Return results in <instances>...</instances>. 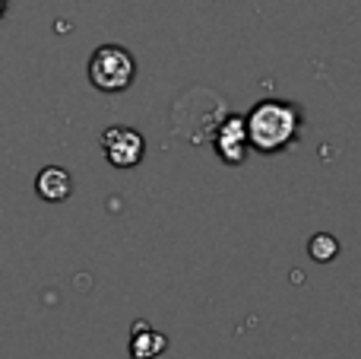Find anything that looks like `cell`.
I'll return each instance as SVG.
<instances>
[{
  "label": "cell",
  "mask_w": 361,
  "mask_h": 359,
  "mask_svg": "<svg viewBox=\"0 0 361 359\" xmlns=\"http://www.w3.org/2000/svg\"><path fill=\"white\" fill-rule=\"evenodd\" d=\"M301 108L295 102L282 99H260L244 118V131H247L250 150L263 153V156H276V153L295 146L301 137Z\"/></svg>",
  "instance_id": "obj_1"
},
{
  "label": "cell",
  "mask_w": 361,
  "mask_h": 359,
  "mask_svg": "<svg viewBox=\"0 0 361 359\" xmlns=\"http://www.w3.org/2000/svg\"><path fill=\"white\" fill-rule=\"evenodd\" d=\"M137 80V61L124 45H99L89 57V83L99 93H124Z\"/></svg>",
  "instance_id": "obj_2"
},
{
  "label": "cell",
  "mask_w": 361,
  "mask_h": 359,
  "mask_svg": "<svg viewBox=\"0 0 361 359\" xmlns=\"http://www.w3.org/2000/svg\"><path fill=\"white\" fill-rule=\"evenodd\" d=\"M102 153L114 169H133V165L143 163L146 156V140L137 127L127 124H111L108 131H102Z\"/></svg>",
  "instance_id": "obj_3"
},
{
  "label": "cell",
  "mask_w": 361,
  "mask_h": 359,
  "mask_svg": "<svg viewBox=\"0 0 361 359\" xmlns=\"http://www.w3.org/2000/svg\"><path fill=\"white\" fill-rule=\"evenodd\" d=\"M212 146H216L219 159L225 165H241L250 153V143H247V131H244V118L241 114H225L222 121L216 124L212 131Z\"/></svg>",
  "instance_id": "obj_4"
},
{
  "label": "cell",
  "mask_w": 361,
  "mask_h": 359,
  "mask_svg": "<svg viewBox=\"0 0 361 359\" xmlns=\"http://www.w3.org/2000/svg\"><path fill=\"white\" fill-rule=\"evenodd\" d=\"M169 350V337L162 331H156L146 318L133 322L130 328V356L133 359H159Z\"/></svg>",
  "instance_id": "obj_5"
},
{
  "label": "cell",
  "mask_w": 361,
  "mask_h": 359,
  "mask_svg": "<svg viewBox=\"0 0 361 359\" xmlns=\"http://www.w3.org/2000/svg\"><path fill=\"white\" fill-rule=\"evenodd\" d=\"M35 191L42 201L48 204H63L73 194V175L63 165H44L35 178Z\"/></svg>",
  "instance_id": "obj_6"
},
{
  "label": "cell",
  "mask_w": 361,
  "mask_h": 359,
  "mask_svg": "<svg viewBox=\"0 0 361 359\" xmlns=\"http://www.w3.org/2000/svg\"><path fill=\"white\" fill-rule=\"evenodd\" d=\"M307 254H311L314 261H320V264H326V261H333L339 254V242L333 239L330 233H317L307 242Z\"/></svg>",
  "instance_id": "obj_7"
},
{
  "label": "cell",
  "mask_w": 361,
  "mask_h": 359,
  "mask_svg": "<svg viewBox=\"0 0 361 359\" xmlns=\"http://www.w3.org/2000/svg\"><path fill=\"white\" fill-rule=\"evenodd\" d=\"M6 6H10V0H0V19L6 16Z\"/></svg>",
  "instance_id": "obj_8"
}]
</instances>
